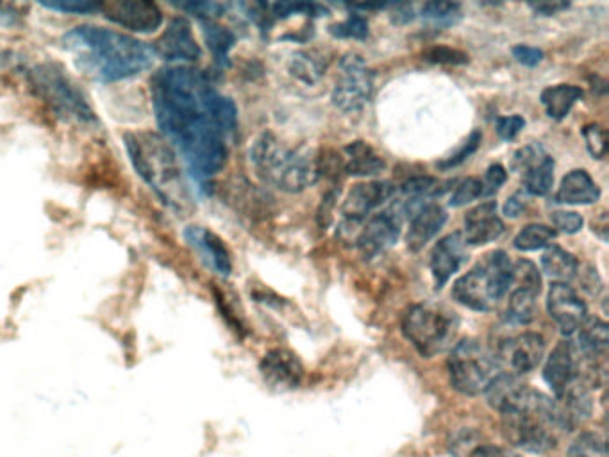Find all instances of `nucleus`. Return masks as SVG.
<instances>
[{
    "label": "nucleus",
    "instance_id": "obj_9",
    "mask_svg": "<svg viewBox=\"0 0 609 457\" xmlns=\"http://www.w3.org/2000/svg\"><path fill=\"white\" fill-rule=\"evenodd\" d=\"M29 79L38 95L49 102L58 113L69 114L81 122L95 120L83 93L79 92L75 84L70 83V79L60 69L52 64H37L29 72Z\"/></svg>",
    "mask_w": 609,
    "mask_h": 457
},
{
    "label": "nucleus",
    "instance_id": "obj_28",
    "mask_svg": "<svg viewBox=\"0 0 609 457\" xmlns=\"http://www.w3.org/2000/svg\"><path fill=\"white\" fill-rule=\"evenodd\" d=\"M541 268L549 277L556 280V283H567L578 275L579 261L565 248L552 245L541 256Z\"/></svg>",
    "mask_w": 609,
    "mask_h": 457
},
{
    "label": "nucleus",
    "instance_id": "obj_52",
    "mask_svg": "<svg viewBox=\"0 0 609 457\" xmlns=\"http://www.w3.org/2000/svg\"><path fill=\"white\" fill-rule=\"evenodd\" d=\"M415 19V11L412 6H399L395 8L394 22L395 23H408Z\"/></svg>",
    "mask_w": 609,
    "mask_h": 457
},
{
    "label": "nucleus",
    "instance_id": "obj_14",
    "mask_svg": "<svg viewBox=\"0 0 609 457\" xmlns=\"http://www.w3.org/2000/svg\"><path fill=\"white\" fill-rule=\"evenodd\" d=\"M399 234L400 216L395 215L392 210L383 211L362 225L354 247L359 248L365 260H372L388 251L399 240Z\"/></svg>",
    "mask_w": 609,
    "mask_h": 457
},
{
    "label": "nucleus",
    "instance_id": "obj_3",
    "mask_svg": "<svg viewBox=\"0 0 609 457\" xmlns=\"http://www.w3.org/2000/svg\"><path fill=\"white\" fill-rule=\"evenodd\" d=\"M257 175L286 193H298L321 177V161L309 149H288L272 133H263L251 146Z\"/></svg>",
    "mask_w": 609,
    "mask_h": 457
},
{
    "label": "nucleus",
    "instance_id": "obj_19",
    "mask_svg": "<svg viewBox=\"0 0 609 457\" xmlns=\"http://www.w3.org/2000/svg\"><path fill=\"white\" fill-rule=\"evenodd\" d=\"M544 379L556 397L564 394L572 383L579 380L578 354H576L572 342L565 339L556 345L555 351L547 359L546 368H544Z\"/></svg>",
    "mask_w": 609,
    "mask_h": 457
},
{
    "label": "nucleus",
    "instance_id": "obj_23",
    "mask_svg": "<svg viewBox=\"0 0 609 457\" xmlns=\"http://www.w3.org/2000/svg\"><path fill=\"white\" fill-rule=\"evenodd\" d=\"M445 222H447V211L438 204H426L420 211H417L412 216L408 236H406L409 251L418 252L426 247L427 243L440 233Z\"/></svg>",
    "mask_w": 609,
    "mask_h": 457
},
{
    "label": "nucleus",
    "instance_id": "obj_25",
    "mask_svg": "<svg viewBox=\"0 0 609 457\" xmlns=\"http://www.w3.org/2000/svg\"><path fill=\"white\" fill-rule=\"evenodd\" d=\"M345 172L354 177H372L386 169L383 158L367 142H353L345 146Z\"/></svg>",
    "mask_w": 609,
    "mask_h": 457
},
{
    "label": "nucleus",
    "instance_id": "obj_37",
    "mask_svg": "<svg viewBox=\"0 0 609 457\" xmlns=\"http://www.w3.org/2000/svg\"><path fill=\"white\" fill-rule=\"evenodd\" d=\"M479 197H483L481 179L467 177L459 181L458 186L454 187L449 204L453 207L467 206Z\"/></svg>",
    "mask_w": 609,
    "mask_h": 457
},
{
    "label": "nucleus",
    "instance_id": "obj_47",
    "mask_svg": "<svg viewBox=\"0 0 609 457\" xmlns=\"http://www.w3.org/2000/svg\"><path fill=\"white\" fill-rule=\"evenodd\" d=\"M511 52H514V58L518 63L529 67V69L538 67L544 61V55H546L541 49H536V47L531 45H517L514 47V51Z\"/></svg>",
    "mask_w": 609,
    "mask_h": 457
},
{
    "label": "nucleus",
    "instance_id": "obj_26",
    "mask_svg": "<svg viewBox=\"0 0 609 457\" xmlns=\"http://www.w3.org/2000/svg\"><path fill=\"white\" fill-rule=\"evenodd\" d=\"M585 97L581 88L574 84H556L541 92L540 102L546 108L547 114L552 120L567 119L574 105L578 104Z\"/></svg>",
    "mask_w": 609,
    "mask_h": 457
},
{
    "label": "nucleus",
    "instance_id": "obj_16",
    "mask_svg": "<svg viewBox=\"0 0 609 457\" xmlns=\"http://www.w3.org/2000/svg\"><path fill=\"white\" fill-rule=\"evenodd\" d=\"M263 380L274 392H292L303 383V363L286 348H274L260 363Z\"/></svg>",
    "mask_w": 609,
    "mask_h": 457
},
{
    "label": "nucleus",
    "instance_id": "obj_24",
    "mask_svg": "<svg viewBox=\"0 0 609 457\" xmlns=\"http://www.w3.org/2000/svg\"><path fill=\"white\" fill-rule=\"evenodd\" d=\"M600 190L587 170H572L559 184L555 201L558 204H596Z\"/></svg>",
    "mask_w": 609,
    "mask_h": 457
},
{
    "label": "nucleus",
    "instance_id": "obj_42",
    "mask_svg": "<svg viewBox=\"0 0 609 457\" xmlns=\"http://www.w3.org/2000/svg\"><path fill=\"white\" fill-rule=\"evenodd\" d=\"M550 222L555 225V231H561L565 234H578L585 224V220L576 211H555L550 213Z\"/></svg>",
    "mask_w": 609,
    "mask_h": 457
},
{
    "label": "nucleus",
    "instance_id": "obj_11",
    "mask_svg": "<svg viewBox=\"0 0 609 457\" xmlns=\"http://www.w3.org/2000/svg\"><path fill=\"white\" fill-rule=\"evenodd\" d=\"M101 11L110 22L140 34H152L163 26V11L149 0L101 2Z\"/></svg>",
    "mask_w": 609,
    "mask_h": 457
},
{
    "label": "nucleus",
    "instance_id": "obj_40",
    "mask_svg": "<svg viewBox=\"0 0 609 457\" xmlns=\"http://www.w3.org/2000/svg\"><path fill=\"white\" fill-rule=\"evenodd\" d=\"M581 133L591 156L596 160H602L606 156V151H608V136H606L605 129L600 128L599 124H588L582 128Z\"/></svg>",
    "mask_w": 609,
    "mask_h": 457
},
{
    "label": "nucleus",
    "instance_id": "obj_44",
    "mask_svg": "<svg viewBox=\"0 0 609 457\" xmlns=\"http://www.w3.org/2000/svg\"><path fill=\"white\" fill-rule=\"evenodd\" d=\"M424 60L432 61L438 64H465L468 63V55L458 49L450 47H433L429 51L424 52Z\"/></svg>",
    "mask_w": 609,
    "mask_h": 457
},
{
    "label": "nucleus",
    "instance_id": "obj_5",
    "mask_svg": "<svg viewBox=\"0 0 609 457\" xmlns=\"http://www.w3.org/2000/svg\"><path fill=\"white\" fill-rule=\"evenodd\" d=\"M555 400L532 389L526 406L503 415V435L514 447L546 454L558 444Z\"/></svg>",
    "mask_w": 609,
    "mask_h": 457
},
{
    "label": "nucleus",
    "instance_id": "obj_49",
    "mask_svg": "<svg viewBox=\"0 0 609 457\" xmlns=\"http://www.w3.org/2000/svg\"><path fill=\"white\" fill-rule=\"evenodd\" d=\"M467 457H518L509 453L506 448L495 447V445L479 444L474 447Z\"/></svg>",
    "mask_w": 609,
    "mask_h": 457
},
{
    "label": "nucleus",
    "instance_id": "obj_12",
    "mask_svg": "<svg viewBox=\"0 0 609 457\" xmlns=\"http://www.w3.org/2000/svg\"><path fill=\"white\" fill-rule=\"evenodd\" d=\"M546 356V339L540 334L524 333L506 339L500 345L499 359L500 368L506 366L508 374L524 375L535 370Z\"/></svg>",
    "mask_w": 609,
    "mask_h": 457
},
{
    "label": "nucleus",
    "instance_id": "obj_22",
    "mask_svg": "<svg viewBox=\"0 0 609 457\" xmlns=\"http://www.w3.org/2000/svg\"><path fill=\"white\" fill-rule=\"evenodd\" d=\"M531 392L532 388L524 385L517 375L500 374L491 383L490 388L486 389V397L494 409L505 415V413L520 409L531 397Z\"/></svg>",
    "mask_w": 609,
    "mask_h": 457
},
{
    "label": "nucleus",
    "instance_id": "obj_46",
    "mask_svg": "<svg viewBox=\"0 0 609 457\" xmlns=\"http://www.w3.org/2000/svg\"><path fill=\"white\" fill-rule=\"evenodd\" d=\"M508 181V172H506L503 165H491L486 170L485 179H481L483 183V197H490L503 184Z\"/></svg>",
    "mask_w": 609,
    "mask_h": 457
},
{
    "label": "nucleus",
    "instance_id": "obj_45",
    "mask_svg": "<svg viewBox=\"0 0 609 457\" xmlns=\"http://www.w3.org/2000/svg\"><path fill=\"white\" fill-rule=\"evenodd\" d=\"M524 128H526V120H524L520 114L499 116V119H497V125H495L497 134H499L500 140H505V142L515 140Z\"/></svg>",
    "mask_w": 609,
    "mask_h": 457
},
{
    "label": "nucleus",
    "instance_id": "obj_51",
    "mask_svg": "<svg viewBox=\"0 0 609 457\" xmlns=\"http://www.w3.org/2000/svg\"><path fill=\"white\" fill-rule=\"evenodd\" d=\"M336 193H329L326 197L322 199L321 211H318V224L321 227H327L331 222V213H333V207H335Z\"/></svg>",
    "mask_w": 609,
    "mask_h": 457
},
{
    "label": "nucleus",
    "instance_id": "obj_33",
    "mask_svg": "<svg viewBox=\"0 0 609 457\" xmlns=\"http://www.w3.org/2000/svg\"><path fill=\"white\" fill-rule=\"evenodd\" d=\"M556 236L558 233L549 225L529 224L515 236L514 247L520 252L540 251V248L549 247Z\"/></svg>",
    "mask_w": 609,
    "mask_h": 457
},
{
    "label": "nucleus",
    "instance_id": "obj_48",
    "mask_svg": "<svg viewBox=\"0 0 609 457\" xmlns=\"http://www.w3.org/2000/svg\"><path fill=\"white\" fill-rule=\"evenodd\" d=\"M527 207V193L524 190L520 192H515L511 197L506 201L505 204V215L508 219H518L522 215L524 210Z\"/></svg>",
    "mask_w": 609,
    "mask_h": 457
},
{
    "label": "nucleus",
    "instance_id": "obj_4",
    "mask_svg": "<svg viewBox=\"0 0 609 457\" xmlns=\"http://www.w3.org/2000/svg\"><path fill=\"white\" fill-rule=\"evenodd\" d=\"M511 286L514 263L505 251H494L454 283L453 298L473 312H494Z\"/></svg>",
    "mask_w": 609,
    "mask_h": 457
},
{
    "label": "nucleus",
    "instance_id": "obj_36",
    "mask_svg": "<svg viewBox=\"0 0 609 457\" xmlns=\"http://www.w3.org/2000/svg\"><path fill=\"white\" fill-rule=\"evenodd\" d=\"M271 13L275 19H288L294 14H306V17H322L326 14V8H322L318 4H309V2H277V4H271Z\"/></svg>",
    "mask_w": 609,
    "mask_h": 457
},
{
    "label": "nucleus",
    "instance_id": "obj_32",
    "mask_svg": "<svg viewBox=\"0 0 609 457\" xmlns=\"http://www.w3.org/2000/svg\"><path fill=\"white\" fill-rule=\"evenodd\" d=\"M420 17L427 26L440 31L461 20V6L458 2H427L422 6Z\"/></svg>",
    "mask_w": 609,
    "mask_h": 457
},
{
    "label": "nucleus",
    "instance_id": "obj_35",
    "mask_svg": "<svg viewBox=\"0 0 609 457\" xmlns=\"http://www.w3.org/2000/svg\"><path fill=\"white\" fill-rule=\"evenodd\" d=\"M568 457H608L605 438L593 433H585L570 445Z\"/></svg>",
    "mask_w": 609,
    "mask_h": 457
},
{
    "label": "nucleus",
    "instance_id": "obj_34",
    "mask_svg": "<svg viewBox=\"0 0 609 457\" xmlns=\"http://www.w3.org/2000/svg\"><path fill=\"white\" fill-rule=\"evenodd\" d=\"M329 32L342 40H365L368 37V22L363 14H348L344 22L331 26Z\"/></svg>",
    "mask_w": 609,
    "mask_h": 457
},
{
    "label": "nucleus",
    "instance_id": "obj_10",
    "mask_svg": "<svg viewBox=\"0 0 609 457\" xmlns=\"http://www.w3.org/2000/svg\"><path fill=\"white\" fill-rule=\"evenodd\" d=\"M374 93V72L362 55L347 54L339 60V78L333 90V104L344 113L363 110Z\"/></svg>",
    "mask_w": 609,
    "mask_h": 457
},
{
    "label": "nucleus",
    "instance_id": "obj_17",
    "mask_svg": "<svg viewBox=\"0 0 609 457\" xmlns=\"http://www.w3.org/2000/svg\"><path fill=\"white\" fill-rule=\"evenodd\" d=\"M395 186L388 181H371L359 183L348 192L342 204V215L351 222H363L376 207L383 206L394 197Z\"/></svg>",
    "mask_w": 609,
    "mask_h": 457
},
{
    "label": "nucleus",
    "instance_id": "obj_6",
    "mask_svg": "<svg viewBox=\"0 0 609 457\" xmlns=\"http://www.w3.org/2000/svg\"><path fill=\"white\" fill-rule=\"evenodd\" d=\"M125 146L138 174L158 193V197L170 206H177L181 170L169 142L151 133L128 134Z\"/></svg>",
    "mask_w": 609,
    "mask_h": 457
},
{
    "label": "nucleus",
    "instance_id": "obj_27",
    "mask_svg": "<svg viewBox=\"0 0 609 457\" xmlns=\"http://www.w3.org/2000/svg\"><path fill=\"white\" fill-rule=\"evenodd\" d=\"M202 32H204V40H206L207 49L213 54L215 63L222 69H227L231 64V51L236 43L234 32L221 23H216L215 20H202Z\"/></svg>",
    "mask_w": 609,
    "mask_h": 457
},
{
    "label": "nucleus",
    "instance_id": "obj_20",
    "mask_svg": "<svg viewBox=\"0 0 609 457\" xmlns=\"http://www.w3.org/2000/svg\"><path fill=\"white\" fill-rule=\"evenodd\" d=\"M184 238L216 274L230 277L233 272V261H231V254L225 247V243L215 233H211L210 228L201 227V225H190L184 231Z\"/></svg>",
    "mask_w": 609,
    "mask_h": 457
},
{
    "label": "nucleus",
    "instance_id": "obj_7",
    "mask_svg": "<svg viewBox=\"0 0 609 457\" xmlns=\"http://www.w3.org/2000/svg\"><path fill=\"white\" fill-rule=\"evenodd\" d=\"M404 338L424 357H433L453 347L459 329L456 313L433 302L413 304L403 316Z\"/></svg>",
    "mask_w": 609,
    "mask_h": 457
},
{
    "label": "nucleus",
    "instance_id": "obj_21",
    "mask_svg": "<svg viewBox=\"0 0 609 457\" xmlns=\"http://www.w3.org/2000/svg\"><path fill=\"white\" fill-rule=\"evenodd\" d=\"M465 260H467V252H465V240H463L461 233L449 234L436 243L432 252V260H429L435 288H444L450 277L459 271V266Z\"/></svg>",
    "mask_w": 609,
    "mask_h": 457
},
{
    "label": "nucleus",
    "instance_id": "obj_18",
    "mask_svg": "<svg viewBox=\"0 0 609 457\" xmlns=\"http://www.w3.org/2000/svg\"><path fill=\"white\" fill-rule=\"evenodd\" d=\"M503 233H505V224L497 215V202H485L481 206L468 211L465 216V231L461 234L465 245L479 247L499 240Z\"/></svg>",
    "mask_w": 609,
    "mask_h": 457
},
{
    "label": "nucleus",
    "instance_id": "obj_39",
    "mask_svg": "<svg viewBox=\"0 0 609 457\" xmlns=\"http://www.w3.org/2000/svg\"><path fill=\"white\" fill-rule=\"evenodd\" d=\"M481 131H473V134L467 138V142L459 146V151L454 152L453 156L447 158V160L441 161V163H438V166H440L441 170L456 169V166L465 163V161L473 156V154H476V151L479 149V145H481Z\"/></svg>",
    "mask_w": 609,
    "mask_h": 457
},
{
    "label": "nucleus",
    "instance_id": "obj_43",
    "mask_svg": "<svg viewBox=\"0 0 609 457\" xmlns=\"http://www.w3.org/2000/svg\"><path fill=\"white\" fill-rule=\"evenodd\" d=\"M175 6L202 20H213L216 17H222L230 8V6L221 4V2H184V4Z\"/></svg>",
    "mask_w": 609,
    "mask_h": 457
},
{
    "label": "nucleus",
    "instance_id": "obj_31",
    "mask_svg": "<svg viewBox=\"0 0 609 457\" xmlns=\"http://www.w3.org/2000/svg\"><path fill=\"white\" fill-rule=\"evenodd\" d=\"M327 61L316 51H303L292 55L290 73L306 84H313L326 73Z\"/></svg>",
    "mask_w": 609,
    "mask_h": 457
},
{
    "label": "nucleus",
    "instance_id": "obj_38",
    "mask_svg": "<svg viewBox=\"0 0 609 457\" xmlns=\"http://www.w3.org/2000/svg\"><path fill=\"white\" fill-rule=\"evenodd\" d=\"M546 154V149L540 143H529V145L522 146V149H518L515 152L514 160H511V170L522 175L526 170L531 169Z\"/></svg>",
    "mask_w": 609,
    "mask_h": 457
},
{
    "label": "nucleus",
    "instance_id": "obj_41",
    "mask_svg": "<svg viewBox=\"0 0 609 457\" xmlns=\"http://www.w3.org/2000/svg\"><path fill=\"white\" fill-rule=\"evenodd\" d=\"M42 6L45 10L69 14H90L101 10V2H87V0H60V2H42Z\"/></svg>",
    "mask_w": 609,
    "mask_h": 457
},
{
    "label": "nucleus",
    "instance_id": "obj_50",
    "mask_svg": "<svg viewBox=\"0 0 609 457\" xmlns=\"http://www.w3.org/2000/svg\"><path fill=\"white\" fill-rule=\"evenodd\" d=\"M529 8H531L536 14H541V17H552V14H558L561 13V11L568 10L570 4H568V2L555 0V2H535V4H529Z\"/></svg>",
    "mask_w": 609,
    "mask_h": 457
},
{
    "label": "nucleus",
    "instance_id": "obj_30",
    "mask_svg": "<svg viewBox=\"0 0 609 457\" xmlns=\"http://www.w3.org/2000/svg\"><path fill=\"white\" fill-rule=\"evenodd\" d=\"M540 293L532 290L517 288L511 292L508 306H506L505 321L514 325H527L535 321L536 298Z\"/></svg>",
    "mask_w": 609,
    "mask_h": 457
},
{
    "label": "nucleus",
    "instance_id": "obj_13",
    "mask_svg": "<svg viewBox=\"0 0 609 457\" xmlns=\"http://www.w3.org/2000/svg\"><path fill=\"white\" fill-rule=\"evenodd\" d=\"M547 312L559 325L565 336L578 333L579 325L587 318V304L581 301L576 290L567 283L550 284L547 295Z\"/></svg>",
    "mask_w": 609,
    "mask_h": 457
},
{
    "label": "nucleus",
    "instance_id": "obj_2",
    "mask_svg": "<svg viewBox=\"0 0 609 457\" xmlns=\"http://www.w3.org/2000/svg\"><path fill=\"white\" fill-rule=\"evenodd\" d=\"M63 45L81 72L101 83H116L151 69L154 49L124 32L81 26L63 37Z\"/></svg>",
    "mask_w": 609,
    "mask_h": 457
},
{
    "label": "nucleus",
    "instance_id": "obj_29",
    "mask_svg": "<svg viewBox=\"0 0 609 457\" xmlns=\"http://www.w3.org/2000/svg\"><path fill=\"white\" fill-rule=\"evenodd\" d=\"M555 158H541L531 169L524 172V192L532 197H546L555 186Z\"/></svg>",
    "mask_w": 609,
    "mask_h": 457
},
{
    "label": "nucleus",
    "instance_id": "obj_8",
    "mask_svg": "<svg viewBox=\"0 0 609 457\" xmlns=\"http://www.w3.org/2000/svg\"><path fill=\"white\" fill-rule=\"evenodd\" d=\"M447 370L453 388L470 397L486 394V389L503 374L497 356L473 338L463 339L453 348Z\"/></svg>",
    "mask_w": 609,
    "mask_h": 457
},
{
    "label": "nucleus",
    "instance_id": "obj_1",
    "mask_svg": "<svg viewBox=\"0 0 609 457\" xmlns=\"http://www.w3.org/2000/svg\"><path fill=\"white\" fill-rule=\"evenodd\" d=\"M158 128L204 183L227 163L225 140L236 131L238 111L230 97L216 92L206 73L186 64L160 70L152 79Z\"/></svg>",
    "mask_w": 609,
    "mask_h": 457
},
{
    "label": "nucleus",
    "instance_id": "obj_15",
    "mask_svg": "<svg viewBox=\"0 0 609 457\" xmlns=\"http://www.w3.org/2000/svg\"><path fill=\"white\" fill-rule=\"evenodd\" d=\"M154 54L169 63H195L201 58V47L193 37L192 26L186 19H174L158 38Z\"/></svg>",
    "mask_w": 609,
    "mask_h": 457
}]
</instances>
